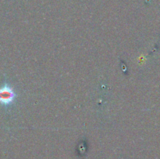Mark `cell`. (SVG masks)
<instances>
[{"instance_id":"1","label":"cell","mask_w":160,"mask_h":159,"mask_svg":"<svg viewBox=\"0 0 160 159\" xmlns=\"http://www.w3.org/2000/svg\"><path fill=\"white\" fill-rule=\"evenodd\" d=\"M16 94L13 89L9 85H4L0 87V104L9 105L13 102Z\"/></svg>"}]
</instances>
